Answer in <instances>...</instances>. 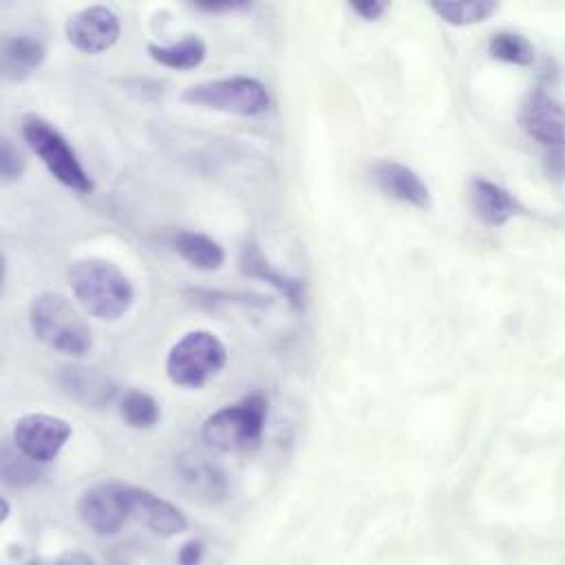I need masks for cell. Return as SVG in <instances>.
Returning <instances> with one entry per match:
<instances>
[{
    "mask_svg": "<svg viewBox=\"0 0 565 565\" xmlns=\"http://www.w3.org/2000/svg\"><path fill=\"white\" fill-rule=\"evenodd\" d=\"M68 285L82 309L106 322L119 320L135 300L130 278L110 260L79 258L68 267Z\"/></svg>",
    "mask_w": 565,
    "mask_h": 565,
    "instance_id": "6da1fadb",
    "label": "cell"
},
{
    "mask_svg": "<svg viewBox=\"0 0 565 565\" xmlns=\"http://www.w3.org/2000/svg\"><path fill=\"white\" fill-rule=\"evenodd\" d=\"M265 424L267 397L263 393H249L207 415L201 426V437L218 452H252L263 441Z\"/></svg>",
    "mask_w": 565,
    "mask_h": 565,
    "instance_id": "7a4b0ae2",
    "label": "cell"
},
{
    "mask_svg": "<svg viewBox=\"0 0 565 565\" xmlns=\"http://www.w3.org/2000/svg\"><path fill=\"white\" fill-rule=\"evenodd\" d=\"M29 327L42 344L64 355L82 358L93 347L86 320L73 302L57 291H42L31 300Z\"/></svg>",
    "mask_w": 565,
    "mask_h": 565,
    "instance_id": "3957f363",
    "label": "cell"
},
{
    "mask_svg": "<svg viewBox=\"0 0 565 565\" xmlns=\"http://www.w3.org/2000/svg\"><path fill=\"white\" fill-rule=\"evenodd\" d=\"M22 137L29 143V148L40 157L44 168L55 177V181H60L64 188L77 194L93 192L90 174L82 166L73 146L51 121L33 113L24 115Z\"/></svg>",
    "mask_w": 565,
    "mask_h": 565,
    "instance_id": "277c9868",
    "label": "cell"
},
{
    "mask_svg": "<svg viewBox=\"0 0 565 565\" xmlns=\"http://www.w3.org/2000/svg\"><path fill=\"white\" fill-rule=\"evenodd\" d=\"M227 362V349L221 338L205 329L181 335L166 355V375L181 388H199L221 373Z\"/></svg>",
    "mask_w": 565,
    "mask_h": 565,
    "instance_id": "5b68a950",
    "label": "cell"
},
{
    "mask_svg": "<svg viewBox=\"0 0 565 565\" xmlns=\"http://www.w3.org/2000/svg\"><path fill=\"white\" fill-rule=\"evenodd\" d=\"M181 97L190 106L241 115V117L263 115L271 104V97L265 84L247 75L199 82L188 86Z\"/></svg>",
    "mask_w": 565,
    "mask_h": 565,
    "instance_id": "8992f818",
    "label": "cell"
},
{
    "mask_svg": "<svg viewBox=\"0 0 565 565\" xmlns=\"http://www.w3.org/2000/svg\"><path fill=\"white\" fill-rule=\"evenodd\" d=\"M73 428L64 417L49 413H26L13 424V446L38 463L53 461L66 441L71 439Z\"/></svg>",
    "mask_w": 565,
    "mask_h": 565,
    "instance_id": "52a82bcc",
    "label": "cell"
},
{
    "mask_svg": "<svg viewBox=\"0 0 565 565\" xmlns=\"http://www.w3.org/2000/svg\"><path fill=\"white\" fill-rule=\"evenodd\" d=\"M124 486V481L110 479L82 492L77 501V516L93 534L113 536L130 521Z\"/></svg>",
    "mask_w": 565,
    "mask_h": 565,
    "instance_id": "ba28073f",
    "label": "cell"
},
{
    "mask_svg": "<svg viewBox=\"0 0 565 565\" xmlns=\"http://www.w3.org/2000/svg\"><path fill=\"white\" fill-rule=\"evenodd\" d=\"M66 40L82 53L97 55L113 49L121 33L117 13L106 4H90L66 20Z\"/></svg>",
    "mask_w": 565,
    "mask_h": 565,
    "instance_id": "9c48e42d",
    "label": "cell"
},
{
    "mask_svg": "<svg viewBox=\"0 0 565 565\" xmlns=\"http://www.w3.org/2000/svg\"><path fill=\"white\" fill-rule=\"evenodd\" d=\"M124 494H126L128 516L139 521L150 532H154L163 539L185 532V527H188L185 514L168 499L154 494L152 490L130 486V483L124 486Z\"/></svg>",
    "mask_w": 565,
    "mask_h": 565,
    "instance_id": "30bf717a",
    "label": "cell"
},
{
    "mask_svg": "<svg viewBox=\"0 0 565 565\" xmlns=\"http://www.w3.org/2000/svg\"><path fill=\"white\" fill-rule=\"evenodd\" d=\"M523 132L539 143L561 148L563 141V106L545 90H534L525 97L519 110Z\"/></svg>",
    "mask_w": 565,
    "mask_h": 565,
    "instance_id": "8fae6325",
    "label": "cell"
},
{
    "mask_svg": "<svg viewBox=\"0 0 565 565\" xmlns=\"http://www.w3.org/2000/svg\"><path fill=\"white\" fill-rule=\"evenodd\" d=\"M375 185L395 201L426 210L430 205V190L424 179L408 166L395 159H380L371 166Z\"/></svg>",
    "mask_w": 565,
    "mask_h": 565,
    "instance_id": "7c38bea8",
    "label": "cell"
},
{
    "mask_svg": "<svg viewBox=\"0 0 565 565\" xmlns=\"http://www.w3.org/2000/svg\"><path fill=\"white\" fill-rule=\"evenodd\" d=\"M468 194L475 214L490 227H499L523 212V205L512 192L483 177H475L470 181Z\"/></svg>",
    "mask_w": 565,
    "mask_h": 565,
    "instance_id": "4fadbf2b",
    "label": "cell"
},
{
    "mask_svg": "<svg viewBox=\"0 0 565 565\" xmlns=\"http://www.w3.org/2000/svg\"><path fill=\"white\" fill-rule=\"evenodd\" d=\"M177 472L183 486L199 499L216 503L227 497V479L225 472L210 461L207 457L199 452H190L179 457L177 461Z\"/></svg>",
    "mask_w": 565,
    "mask_h": 565,
    "instance_id": "5bb4252c",
    "label": "cell"
},
{
    "mask_svg": "<svg viewBox=\"0 0 565 565\" xmlns=\"http://www.w3.org/2000/svg\"><path fill=\"white\" fill-rule=\"evenodd\" d=\"M62 391L86 408H104L115 397V384L95 369L64 366L60 373Z\"/></svg>",
    "mask_w": 565,
    "mask_h": 565,
    "instance_id": "9a60e30c",
    "label": "cell"
},
{
    "mask_svg": "<svg viewBox=\"0 0 565 565\" xmlns=\"http://www.w3.org/2000/svg\"><path fill=\"white\" fill-rule=\"evenodd\" d=\"M44 57H46V49L38 38L26 33L7 35L0 46L2 77L11 82H22L33 71L40 68Z\"/></svg>",
    "mask_w": 565,
    "mask_h": 565,
    "instance_id": "2e32d148",
    "label": "cell"
},
{
    "mask_svg": "<svg viewBox=\"0 0 565 565\" xmlns=\"http://www.w3.org/2000/svg\"><path fill=\"white\" fill-rule=\"evenodd\" d=\"M241 269L243 274L247 276H254V278H263L265 282L274 285L287 300L291 307L300 309L302 302H305V291H302V285L296 280V278H289L280 271H276L267 260L265 256L260 254V249L254 245V243H245L243 249H241Z\"/></svg>",
    "mask_w": 565,
    "mask_h": 565,
    "instance_id": "e0dca14e",
    "label": "cell"
},
{
    "mask_svg": "<svg viewBox=\"0 0 565 565\" xmlns=\"http://www.w3.org/2000/svg\"><path fill=\"white\" fill-rule=\"evenodd\" d=\"M172 247L188 265L201 271H214L225 263V252L221 243L203 232L181 230L174 234Z\"/></svg>",
    "mask_w": 565,
    "mask_h": 565,
    "instance_id": "ac0fdd59",
    "label": "cell"
},
{
    "mask_svg": "<svg viewBox=\"0 0 565 565\" xmlns=\"http://www.w3.org/2000/svg\"><path fill=\"white\" fill-rule=\"evenodd\" d=\"M146 51L157 64L174 68V71L196 68V66L203 64V60L207 55V46L199 35H185V38H181L177 42H170V44L150 42L146 46Z\"/></svg>",
    "mask_w": 565,
    "mask_h": 565,
    "instance_id": "d6986e66",
    "label": "cell"
},
{
    "mask_svg": "<svg viewBox=\"0 0 565 565\" xmlns=\"http://www.w3.org/2000/svg\"><path fill=\"white\" fill-rule=\"evenodd\" d=\"M119 415L130 428L146 430L159 422L161 408L150 393L141 388H128L119 399Z\"/></svg>",
    "mask_w": 565,
    "mask_h": 565,
    "instance_id": "ffe728a7",
    "label": "cell"
},
{
    "mask_svg": "<svg viewBox=\"0 0 565 565\" xmlns=\"http://www.w3.org/2000/svg\"><path fill=\"white\" fill-rule=\"evenodd\" d=\"M430 9L437 13V18H441L452 26H470L488 20L499 9V4L490 0H470V2L435 0L430 2Z\"/></svg>",
    "mask_w": 565,
    "mask_h": 565,
    "instance_id": "44dd1931",
    "label": "cell"
},
{
    "mask_svg": "<svg viewBox=\"0 0 565 565\" xmlns=\"http://www.w3.org/2000/svg\"><path fill=\"white\" fill-rule=\"evenodd\" d=\"M488 53L508 64L530 66L534 62V44L516 31H497L488 42Z\"/></svg>",
    "mask_w": 565,
    "mask_h": 565,
    "instance_id": "7402d4cb",
    "label": "cell"
},
{
    "mask_svg": "<svg viewBox=\"0 0 565 565\" xmlns=\"http://www.w3.org/2000/svg\"><path fill=\"white\" fill-rule=\"evenodd\" d=\"M40 463L29 459L24 452H20L15 448V452L11 448H4L2 452V481L7 486L13 488H24V486H33L40 479Z\"/></svg>",
    "mask_w": 565,
    "mask_h": 565,
    "instance_id": "603a6c76",
    "label": "cell"
},
{
    "mask_svg": "<svg viewBox=\"0 0 565 565\" xmlns=\"http://www.w3.org/2000/svg\"><path fill=\"white\" fill-rule=\"evenodd\" d=\"M24 172V159L20 154V150L11 143L9 137H2V146H0V177L4 183H11L15 179H20Z\"/></svg>",
    "mask_w": 565,
    "mask_h": 565,
    "instance_id": "cb8c5ba5",
    "label": "cell"
},
{
    "mask_svg": "<svg viewBox=\"0 0 565 565\" xmlns=\"http://www.w3.org/2000/svg\"><path fill=\"white\" fill-rule=\"evenodd\" d=\"M349 7H351V11H355L362 20H380L382 13L388 9L386 2H377V0H360V2H351Z\"/></svg>",
    "mask_w": 565,
    "mask_h": 565,
    "instance_id": "d4e9b609",
    "label": "cell"
},
{
    "mask_svg": "<svg viewBox=\"0 0 565 565\" xmlns=\"http://www.w3.org/2000/svg\"><path fill=\"white\" fill-rule=\"evenodd\" d=\"M177 558H179V563H183V565H194V563H199V561L203 558V543L196 541V539L185 541V543L181 545Z\"/></svg>",
    "mask_w": 565,
    "mask_h": 565,
    "instance_id": "484cf974",
    "label": "cell"
},
{
    "mask_svg": "<svg viewBox=\"0 0 565 565\" xmlns=\"http://www.w3.org/2000/svg\"><path fill=\"white\" fill-rule=\"evenodd\" d=\"M245 2H196L194 9L199 11H207V13H221V11H236V9H245Z\"/></svg>",
    "mask_w": 565,
    "mask_h": 565,
    "instance_id": "4316f807",
    "label": "cell"
},
{
    "mask_svg": "<svg viewBox=\"0 0 565 565\" xmlns=\"http://www.w3.org/2000/svg\"><path fill=\"white\" fill-rule=\"evenodd\" d=\"M9 514H11V508H9V501L7 499H2V516H0V523H4L7 519H9Z\"/></svg>",
    "mask_w": 565,
    "mask_h": 565,
    "instance_id": "83f0119b",
    "label": "cell"
}]
</instances>
